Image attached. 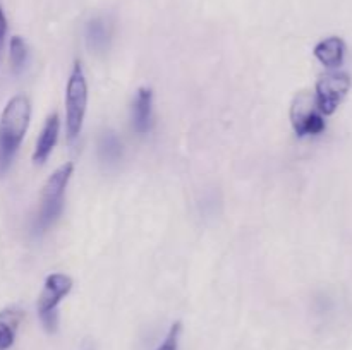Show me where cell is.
Here are the masks:
<instances>
[{"mask_svg":"<svg viewBox=\"0 0 352 350\" xmlns=\"http://www.w3.org/2000/svg\"><path fill=\"white\" fill-rule=\"evenodd\" d=\"M30 98L26 95L12 96L0 115V174L12 163L30 126Z\"/></svg>","mask_w":352,"mask_h":350,"instance_id":"obj_1","label":"cell"},{"mask_svg":"<svg viewBox=\"0 0 352 350\" xmlns=\"http://www.w3.org/2000/svg\"><path fill=\"white\" fill-rule=\"evenodd\" d=\"M74 172V165L64 163L48 177L45 184L43 192H41V202L38 208L36 216H34L33 229L36 233H45L54 223L57 222L58 216L64 209V194L69 180Z\"/></svg>","mask_w":352,"mask_h":350,"instance_id":"obj_2","label":"cell"},{"mask_svg":"<svg viewBox=\"0 0 352 350\" xmlns=\"http://www.w3.org/2000/svg\"><path fill=\"white\" fill-rule=\"evenodd\" d=\"M86 106H88V84L81 62L76 60L65 88V129L71 141L81 134Z\"/></svg>","mask_w":352,"mask_h":350,"instance_id":"obj_3","label":"cell"},{"mask_svg":"<svg viewBox=\"0 0 352 350\" xmlns=\"http://www.w3.org/2000/svg\"><path fill=\"white\" fill-rule=\"evenodd\" d=\"M72 288V278L64 273H52L48 275L45 280L43 290H41L40 297H38V316H40L41 323H43L45 329L54 333L58 325V314L57 307L60 304L62 299L71 292Z\"/></svg>","mask_w":352,"mask_h":350,"instance_id":"obj_4","label":"cell"},{"mask_svg":"<svg viewBox=\"0 0 352 350\" xmlns=\"http://www.w3.org/2000/svg\"><path fill=\"white\" fill-rule=\"evenodd\" d=\"M291 124L298 137L318 136L325 130V119L316 106L315 95L301 91L291 105Z\"/></svg>","mask_w":352,"mask_h":350,"instance_id":"obj_5","label":"cell"},{"mask_svg":"<svg viewBox=\"0 0 352 350\" xmlns=\"http://www.w3.org/2000/svg\"><path fill=\"white\" fill-rule=\"evenodd\" d=\"M351 78L346 72H327L320 75L315 86V102L322 115H332L347 96Z\"/></svg>","mask_w":352,"mask_h":350,"instance_id":"obj_6","label":"cell"},{"mask_svg":"<svg viewBox=\"0 0 352 350\" xmlns=\"http://www.w3.org/2000/svg\"><path fill=\"white\" fill-rule=\"evenodd\" d=\"M153 126V93L150 88H140L133 103V129L138 134L150 132Z\"/></svg>","mask_w":352,"mask_h":350,"instance_id":"obj_7","label":"cell"},{"mask_svg":"<svg viewBox=\"0 0 352 350\" xmlns=\"http://www.w3.org/2000/svg\"><path fill=\"white\" fill-rule=\"evenodd\" d=\"M58 129H60V120H58L57 113L48 115L47 122H45L43 129H41L40 137L36 139V146L33 151V161L34 163H45L47 158L50 156L52 150L55 148L58 139Z\"/></svg>","mask_w":352,"mask_h":350,"instance_id":"obj_8","label":"cell"},{"mask_svg":"<svg viewBox=\"0 0 352 350\" xmlns=\"http://www.w3.org/2000/svg\"><path fill=\"white\" fill-rule=\"evenodd\" d=\"M318 62H322L327 69H337L344 64L346 57V43L339 36H329L316 43L313 50Z\"/></svg>","mask_w":352,"mask_h":350,"instance_id":"obj_9","label":"cell"},{"mask_svg":"<svg viewBox=\"0 0 352 350\" xmlns=\"http://www.w3.org/2000/svg\"><path fill=\"white\" fill-rule=\"evenodd\" d=\"M21 319H23L21 309L7 307L0 311V350H9L14 345Z\"/></svg>","mask_w":352,"mask_h":350,"instance_id":"obj_10","label":"cell"},{"mask_svg":"<svg viewBox=\"0 0 352 350\" xmlns=\"http://www.w3.org/2000/svg\"><path fill=\"white\" fill-rule=\"evenodd\" d=\"M86 40L91 50L103 51L109 47L110 41V26L105 19L102 17H95L88 23L86 27Z\"/></svg>","mask_w":352,"mask_h":350,"instance_id":"obj_11","label":"cell"},{"mask_svg":"<svg viewBox=\"0 0 352 350\" xmlns=\"http://www.w3.org/2000/svg\"><path fill=\"white\" fill-rule=\"evenodd\" d=\"M98 154L100 160L107 165H117L122 158V143H120L119 137L116 136V132L112 130H107L102 134L98 141Z\"/></svg>","mask_w":352,"mask_h":350,"instance_id":"obj_12","label":"cell"},{"mask_svg":"<svg viewBox=\"0 0 352 350\" xmlns=\"http://www.w3.org/2000/svg\"><path fill=\"white\" fill-rule=\"evenodd\" d=\"M9 60H10V67L12 71L21 72L24 69L28 62V45L26 41L23 40L21 36H12L10 38V43H9Z\"/></svg>","mask_w":352,"mask_h":350,"instance_id":"obj_13","label":"cell"},{"mask_svg":"<svg viewBox=\"0 0 352 350\" xmlns=\"http://www.w3.org/2000/svg\"><path fill=\"white\" fill-rule=\"evenodd\" d=\"M181 331H182V325L181 323H174L168 329L167 336H165L164 342L158 345L157 350H179V338H181Z\"/></svg>","mask_w":352,"mask_h":350,"instance_id":"obj_14","label":"cell"},{"mask_svg":"<svg viewBox=\"0 0 352 350\" xmlns=\"http://www.w3.org/2000/svg\"><path fill=\"white\" fill-rule=\"evenodd\" d=\"M7 34V19H6V14H3L2 5H0V43L3 41Z\"/></svg>","mask_w":352,"mask_h":350,"instance_id":"obj_15","label":"cell"}]
</instances>
